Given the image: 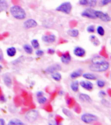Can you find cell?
Here are the masks:
<instances>
[{"label": "cell", "instance_id": "6da1fadb", "mask_svg": "<svg viewBox=\"0 0 111 125\" xmlns=\"http://www.w3.org/2000/svg\"><path fill=\"white\" fill-rule=\"evenodd\" d=\"M109 62L103 57L95 55L92 59V64L89 66V69L94 72H105L109 69Z\"/></svg>", "mask_w": 111, "mask_h": 125}, {"label": "cell", "instance_id": "7a4b0ae2", "mask_svg": "<svg viewBox=\"0 0 111 125\" xmlns=\"http://www.w3.org/2000/svg\"><path fill=\"white\" fill-rule=\"evenodd\" d=\"M10 13L14 18L19 20H24L26 18V12L25 10L20 6L12 5L10 8Z\"/></svg>", "mask_w": 111, "mask_h": 125}, {"label": "cell", "instance_id": "3957f363", "mask_svg": "<svg viewBox=\"0 0 111 125\" xmlns=\"http://www.w3.org/2000/svg\"><path fill=\"white\" fill-rule=\"evenodd\" d=\"M72 9V3L69 1L63 2L60 4V5H58L56 8V10L58 12H61L63 13H65L66 14H69L71 13Z\"/></svg>", "mask_w": 111, "mask_h": 125}, {"label": "cell", "instance_id": "277c9868", "mask_svg": "<svg viewBox=\"0 0 111 125\" xmlns=\"http://www.w3.org/2000/svg\"><path fill=\"white\" fill-rule=\"evenodd\" d=\"M81 119L83 123L86 124H90L95 121H97L98 120V117L96 115L92 114V113H83L81 117Z\"/></svg>", "mask_w": 111, "mask_h": 125}, {"label": "cell", "instance_id": "5b68a950", "mask_svg": "<svg viewBox=\"0 0 111 125\" xmlns=\"http://www.w3.org/2000/svg\"><path fill=\"white\" fill-rule=\"evenodd\" d=\"M39 113L38 111L35 110V109H31L25 113V118L29 123H33L35 121H37L38 119Z\"/></svg>", "mask_w": 111, "mask_h": 125}, {"label": "cell", "instance_id": "8992f818", "mask_svg": "<svg viewBox=\"0 0 111 125\" xmlns=\"http://www.w3.org/2000/svg\"><path fill=\"white\" fill-rule=\"evenodd\" d=\"M94 14H95V17L97 19L98 18L104 22H109L111 20V16L107 13L103 12L100 11V10H95Z\"/></svg>", "mask_w": 111, "mask_h": 125}, {"label": "cell", "instance_id": "52a82bcc", "mask_svg": "<svg viewBox=\"0 0 111 125\" xmlns=\"http://www.w3.org/2000/svg\"><path fill=\"white\" fill-rule=\"evenodd\" d=\"M94 11H95V10L92 9L91 7L87 8V9H85L82 12L81 16L83 17L87 18H90V19H97L96 17H95V14H94Z\"/></svg>", "mask_w": 111, "mask_h": 125}, {"label": "cell", "instance_id": "ba28073f", "mask_svg": "<svg viewBox=\"0 0 111 125\" xmlns=\"http://www.w3.org/2000/svg\"><path fill=\"white\" fill-rule=\"evenodd\" d=\"M62 70V66L59 64H53L50 66L47 67V68L45 70L47 74H52L53 72H58Z\"/></svg>", "mask_w": 111, "mask_h": 125}, {"label": "cell", "instance_id": "9c48e42d", "mask_svg": "<svg viewBox=\"0 0 111 125\" xmlns=\"http://www.w3.org/2000/svg\"><path fill=\"white\" fill-rule=\"evenodd\" d=\"M38 25L37 21L34 19H28L25 20L23 23V27H25V29H31V28H35Z\"/></svg>", "mask_w": 111, "mask_h": 125}, {"label": "cell", "instance_id": "30bf717a", "mask_svg": "<svg viewBox=\"0 0 111 125\" xmlns=\"http://www.w3.org/2000/svg\"><path fill=\"white\" fill-rule=\"evenodd\" d=\"M79 85L83 89H84L86 91H92L93 88V83L90 81H89V80H83V81H81L79 83Z\"/></svg>", "mask_w": 111, "mask_h": 125}, {"label": "cell", "instance_id": "8fae6325", "mask_svg": "<svg viewBox=\"0 0 111 125\" xmlns=\"http://www.w3.org/2000/svg\"><path fill=\"white\" fill-rule=\"evenodd\" d=\"M74 54L79 57H83L86 55V50L82 47L77 46L74 48Z\"/></svg>", "mask_w": 111, "mask_h": 125}, {"label": "cell", "instance_id": "7c38bea8", "mask_svg": "<svg viewBox=\"0 0 111 125\" xmlns=\"http://www.w3.org/2000/svg\"><path fill=\"white\" fill-rule=\"evenodd\" d=\"M79 3L83 6H89L92 8L96 5L97 0H79Z\"/></svg>", "mask_w": 111, "mask_h": 125}, {"label": "cell", "instance_id": "4fadbf2b", "mask_svg": "<svg viewBox=\"0 0 111 125\" xmlns=\"http://www.w3.org/2000/svg\"><path fill=\"white\" fill-rule=\"evenodd\" d=\"M42 40L46 43H53L56 41V36L55 35H46L42 37Z\"/></svg>", "mask_w": 111, "mask_h": 125}, {"label": "cell", "instance_id": "5bb4252c", "mask_svg": "<svg viewBox=\"0 0 111 125\" xmlns=\"http://www.w3.org/2000/svg\"><path fill=\"white\" fill-rule=\"evenodd\" d=\"M60 60H61V62L62 63H64L65 64H69L72 60V56L70 55V54L69 53H64L62 54L60 57Z\"/></svg>", "mask_w": 111, "mask_h": 125}, {"label": "cell", "instance_id": "9a60e30c", "mask_svg": "<svg viewBox=\"0 0 111 125\" xmlns=\"http://www.w3.org/2000/svg\"><path fill=\"white\" fill-rule=\"evenodd\" d=\"M3 81L4 83L8 87H10L12 84V81L11 77L7 74H5L3 75Z\"/></svg>", "mask_w": 111, "mask_h": 125}, {"label": "cell", "instance_id": "2e32d148", "mask_svg": "<svg viewBox=\"0 0 111 125\" xmlns=\"http://www.w3.org/2000/svg\"><path fill=\"white\" fill-rule=\"evenodd\" d=\"M82 74H83V70L81 69V68H79V69L74 70V71H73L71 73L70 78H72V80H75V79L78 78L80 76H81Z\"/></svg>", "mask_w": 111, "mask_h": 125}, {"label": "cell", "instance_id": "e0dca14e", "mask_svg": "<svg viewBox=\"0 0 111 125\" xmlns=\"http://www.w3.org/2000/svg\"><path fill=\"white\" fill-rule=\"evenodd\" d=\"M79 98L81 100L84 102H87V103H90L92 102L91 97L88 94L84 93H80L79 94Z\"/></svg>", "mask_w": 111, "mask_h": 125}, {"label": "cell", "instance_id": "ac0fdd59", "mask_svg": "<svg viewBox=\"0 0 111 125\" xmlns=\"http://www.w3.org/2000/svg\"><path fill=\"white\" fill-rule=\"evenodd\" d=\"M70 88L72 90V91H74V93L78 92L79 88V82H78L77 80H74L72 82L70 83Z\"/></svg>", "mask_w": 111, "mask_h": 125}, {"label": "cell", "instance_id": "d6986e66", "mask_svg": "<svg viewBox=\"0 0 111 125\" xmlns=\"http://www.w3.org/2000/svg\"><path fill=\"white\" fill-rule=\"evenodd\" d=\"M90 41H91V42L92 43V44L95 46H98L100 44V41H99V39L97 38L95 35H92L90 36L89 37Z\"/></svg>", "mask_w": 111, "mask_h": 125}, {"label": "cell", "instance_id": "ffe728a7", "mask_svg": "<svg viewBox=\"0 0 111 125\" xmlns=\"http://www.w3.org/2000/svg\"><path fill=\"white\" fill-rule=\"evenodd\" d=\"M7 54L10 57H14L16 54V49L15 47H9L7 49Z\"/></svg>", "mask_w": 111, "mask_h": 125}, {"label": "cell", "instance_id": "44dd1931", "mask_svg": "<svg viewBox=\"0 0 111 125\" xmlns=\"http://www.w3.org/2000/svg\"><path fill=\"white\" fill-rule=\"evenodd\" d=\"M82 76L84 79L87 80H97V76H95V74H92V73H84L82 74Z\"/></svg>", "mask_w": 111, "mask_h": 125}, {"label": "cell", "instance_id": "7402d4cb", "mask_svg": "<svg viewBox=\"0 0 111 125\" xmlns=\"http://www.w3.org/2000/svg\"><path fill=\"white\" fill-rule=\"evenodd\" d=\"M9 125H24L23 121H21V120H19V119L17 118H14V119H10L9 123H8Z\"/></svg>", "mask_w": 111, "mask_h": 125}, {"label": "cell", "instance_id": "603a6c76", "mask_svg": "<svg viewBox=\"0 0 111 125\" xmlns=\"http://www.w3.org/2000/svg\"><path fill=\"white\" fill-rule=\"evenodd\" d=\"M67 33L68 35H70L72 37H77L79 35V31L77 29H68L67 31Z\"/></svg>", "mask_w": 111, "mask_h": 125}, {"label": "cell", "instance_id": "cb8c5ba5", "mask_svg": "<svg viewBox=\"0 0 111 125\" xmlns=\"http://www.w3.org/2000/svg\"><path fill=\"white\" fill-rule=\"evenodd\" d=\"M8 7H9V5L5 0H1L0 1V12L5 11L6 10L8 9Z\"/></svg>", "mask_w": 111, "mask_h": 125}, {"label": "cell", "instance_id": "d4e9b609", "mask_svg": "<svg viewBox=\"0 0 111 125\" xmlns=\"http://www.w3.org/2000/svg\"><path fill=\"white\" fill-rule=\"evenodd\" d=\"M51 78L54 80H55L56 82H60L61 79H62V75L60 74L59 71L58 72H53L52 74H51Z\"/></svg>", "mask_w": 111, "mask_h": 125}, {"label": "cell", "instance_id": "484cf974", "mask_svg": "<svg viewBox=\"0 0 111 125\" xmlns=\"http://www.w3.org/2000/svg\"><path fill=\"white\" fill-rule=\"evenodd\" d=\"M23 48L27 54H32L33 53V47L31 46V45L29 44H25L23 46Z\"/></svg>", "mask_w": 111, "mask_h": 125}, {"label": "cell", "instance_id": "4316f807", "mask_svg": "<svg viewBox=\"0 0 111 125\" xmlns=\"http://www.w3.org/2000/svg\"><path fill=\"white\" fill-rule=\"evenodd\" d=\"M96 31H97V34L99 35H100L101 37H103L105 34V29L101 25H98L96 28Z\"/></svg>", "mask_w": 111, "mask_h": 125}, {"label": "cell", "instance_id": "83f0119b", "mask_svg": "<svg viewBox=\"0 0 111 125\" xmlns=\"http://www.w3.org/2000/svg\"><path fill=\"white\" fill-rule=\"evenodd\" d=\"M31 45L33 49H38L40 46V44L37 39H33L31 42Z\"/></svg>", "mask_w": 111, "mask_h": 125}, {"label": "cell", "instance_id": "f1b7e54d", "mask_svg": "<svg viewBox=\"0 0 111 125\" xmlns=\"http://www.w3.org/2000/svg\"><path fill=\"white\" fill-rule=\"evenodd\" d=\"M62 111L63 112V113H64L67 117L70 118V119H73V118H74L73 114H72V113L70 111V110H68V109H66V108H63V109H62Z\"/></svg>", "mask_w": 111, "mask_h": 125}, {"label": "cell", "instance_id": "f546056e", "mask_svg": "<svg viewBox=\"0 0 111 125\" xmlns=\"http://www.w3.org/2000/svg\"><path fill=\"white\" fill-rule=\"evenodd\" d=\"M96 84H97L98 87L103 88L106 85V82H105V81H104L103 80H97V82H96Z\"/></svg>", "mask_w": 111, "mask_h": 125}, {"label": "cell", "instance_id": "4dcf8cb0", "mask_svg": "<svg viewBox=\"0 0 111 125\" xmlns=\"http://www.w3.org/2000/svg\"><path fill=\"white\" fill-rule=\"evenodd\" d=\"M37 100H38V102L40 104H44L46 102L47 100V98L46 97L44 96H40V97H38Z\"/></svg>", "mask_w": 111, "mask_h": 125}, {"label": "cell", "instance_id": "1f68e13d", "mask_svg": "<svg viewBox=\"0 0 111 125\" xmlns=\"http://www.w3.org/2000/svg\"><path fill=\"white\" fill-rule=\"evenodd\" d=\"M86 31H87L88 33H93L95 31V25H88L86 28Z\"/></svg>", "mask_w": 111, "mask_h": 125}, {"label": "cell", "instance_id": "d6a6232c", "mask_svg": "<svg viewBox=\"0 0 111 125\" xmlns=\"http://www.w3.org/2000/svg\"><path fill=\"white\" fill-rule=\"evenodd\" d=\"M101 104H102L103 105H105V107H109L110 106H111V104H110V102H109L107 100L104 99L103 98V99L101 100Z\"/></svg>", "mask_w": 111, "mask_h": 125}, {"label": "cell", "instance_id": "836d02e7", "mask_svg": "<svg viewBox=\"0 0 111 125\" xmlns=\"http://www.w3.org/2000/svg\"><path fill=\"white\" fill-rule=\"evenodd\" d=\"M111 2V0H100L99 4L101 6H105L107 5L108 4H109Z\"/></svg>", "mask_w": 111, "mask_h": 125}, {"label": "cell", "instance_id": "e575fe53", "mask_svg": "<svg viewBox=\"0 0 111 125\" xmlns=\"http://www.w3.org/2000/svg\"><path fill=\"white\" fill-rule=\"evenodd\" d=\"M35 54L38 57H42L43 55L44 54V51L42 50H37L36 51V52H35Z\"/></svg>", "mask_w": 111, "mask_h": 125}, {"label": "cell", "instance_id": "d590c367", "mask_svg": "<svg viewBox=\"0 0 111 125\" xmlns=\"http://www.w3.org/2000/svg\"><path fill=\"white\" fill-rule=\"evenodd\" d=\"M107 95V93H105V91H100L99 92V97L101 98H104L105 96Z\"/></svg>", "mask_w": 111, "mask_h": 125}, {"label": "cell", "instance_id": "8d00e7d4", "mask_svg": "<svg viewBox=\"0 0 111 125\" xmlns=\"http://www.w3.org/2000/svg\"><path fill=\"white\" fill-rule=\"evenodd\" d=\"M37 98L38 97H40V96H42L44 95V93L43 91H38L37 92V94H36Z\"/></svg>", "mask_w": 111, "mask_h": 125}, {"label": "cell", "instance_id": "74e56055", "mask_svg": "<svg viewBox=\"0 0 111 125\" xmlns=\"http://www.w3.org/2000/svg\"><path fill=\"white\" fill-rule=\"evenodd\" d=\"M6 98L3 95H1V96H0V101L2 102H6Z\"/></svg>", "mask_w": 111, "mask_h": 125}, {"label": "cell", "instance_id": "f35d334b", "mask_svg": "<svg viewBox=\"0 0 111 125\" xmlns=\"http://www.w3.org/2000/svg\"><path fill=\"white\" fill-rule=\"evenodd\" d=\"M47 52H48V53H50V54H54L55 50L53 49L49 48L48 50H47Z\"/></svg>", "mask_w": 111, "mask_h": 125}, {"label": "cell", "instance_id": "ab89813d", "mask_svg": "<svg viewBox=\"0 0 111 125\" xmlns=\"http://www.w3.org/2000/svg\"><path fill=\"white\" fill-rule=\"evenodd\" d=\"M5 125V121L3 119L0 118V125Z\"/></svg>", "mask_w": 111, "mask_h": 125}, {"label": "cell", "instance_id": "60d3db41", "mask_svg": "<svg viewBox=\"0 0 111 125\" xmlns=\"http://www.w3.org/2000/svg\"><path fill=\"white\" fill-rule=\"evenodd\" d=\"M3 60V55L1 50H0V61H2Z\"/></svg>", "mask_w": 111, "mask_h": 125}, {"label": "cell", "instance_id": "b9f144b4", "mask_svg": "<svg viewBox=\"0 0 111 125\" xmlns=\"http://www.w3.org/2000/svg\"><path fill=\"white\" fill-rule=\"evenodd\" d=\"M2 69H3V66H2L1 64H0V72H1Z\"/></svg>", "mask_w": 111, "mask_h": 125}, {"label": "cell", "instance_id": "7bdbcfd3", "mask_svg": "<svg viewBox=\"0 0 111 125\" xmlns=\"http://www.w3.org/2000/svg\"><path fill=\"white\" fill-rule=\"evenodd\" d=\"M63 93H64V92L62 91L59 92V94H60V95H62V94H63Z\"/></svg>", "mask_w": 111, "mask_h": 125}, {"label": "cell", "instance_id": "ee69618b", "mask_svg": "<svg viewBox=\"0 0 111 125\" xmlns=\"http://www.w3.org/2000/svg\"><path fill=\"white\" fill-rule=\"evenodd\" d=\"M0 1H1V0H0Z\"/></svg>", "mask_w": 111, "mask_h": 125}]
</instances>
